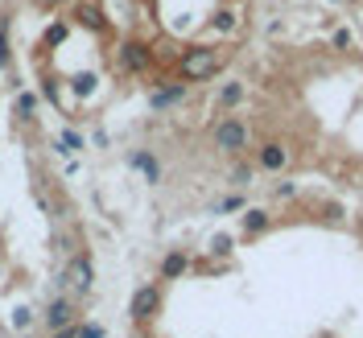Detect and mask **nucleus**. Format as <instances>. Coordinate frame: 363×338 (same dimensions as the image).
<instances>
[{
  "label": "nucleus",
  "instance_id": "nucleus-5",
  "mask_svg": "<svg viewBox=\"0 0 363 338\" xmlns=\"http://www.w3.org/2000/svg\"><path fill=\"white\" fill-rule=\"evenodd\" d=\"M161 314V285H140L128 301V317H133L136 326H145V322H153Z\"/></svg>",
  "mask_w": 363,
  "mask_h": 338
},
{
  "label": "nucleus",
  "instance_id": "nucleus-12",
  "mask_svg": "<svg viewBox=\"0 0 363 338\" xmlns=\"http://www.w3.org/2000/svg\"><path fill=\"white\" fill-rule=\"evenodd\" d=\"M186 269H190V256H186V252H169V256L161 260V281H178Z\"/></svg>",
  "mask_w": 363,
  "mask_h": 338
},
{
  "label": "nucleus",
  "instance_id": "nucleus-20",
  "mask_svg": "<svg viewBox=\"0 0 363 338\" xmlns=\"http://www.w3.org/2000/svg\"><path fill=\"white\" fill-rule=\"evenodd\" d=\"M33 112H38V95H17V116L29 120Z\"/></svg>",
  "mask_w": 363,
  "mask_h": 338
},
{
  "label": "nucleus",
  "instance_id": "nucleus-16",
  "mask_svg": "<svg viewBox=\"0 0 363 338\" xmlns=\"http://www.w3.org/2000/svg\"><path fill=\"white\" fill-rule=\"evenodd\" d=\"M79 149H83V136L79 133H58V153H79Z\"/></svg>",
  "mask_w": 363,
  "mask_h": 338
},
{
  "label": "nucleus",
  "instance_id": "nucleus-19",
  "mask_svg": "<svg viewBox=\"0 0 363 338\" xmlns=\"http://www.w3.org/2000/svg\"><path fill=\"white\" fill-rule=\"evenodd\" d=\"M13 62V50H9V25L0 21V70H9Z\"/></svg>",
  "mask_w": 363,
  "mask_h": 338
},
{
  "label": "nucleus",
  "instance_id": "nucleus-13",
  "mask_svg": "<svg viewBox=\"0 0 363 338\" xmlns=\"http://www.w3.org/2000/svg\"><path fill=\"white\" fill-rule=\"evenodd\" d=\"M240 103H244V83H240V79L223 83V91H219V108L231 112V108H240Z\"/></svg>",
  "mask_w": 363,
  "mask_h": 338
},
{
  "label": "nucleus",
  "instance_id": "nucleus-1",
  "mask_svg": "<svg viewBox=\"0 0 363 338\" xmlns=\"http://www.w3.org/2000/svg\"><path fill=\"white\" fill-rule=\"evenodd\" d=\"M219 67H223V54L215 45H190V50H182V58H178L182 83H206V79L219 74Z\"/></svg>",
  "mask_w": 363,
  "mask_h": 338
},
{
  "label": "nucleus",
  "instance_id": "nucleus-4",
  "mask_svg": "<svg viewBox=\"0 0 363 338\" xmlns=\"http://www.w3.org/2000/svg\"><path fill=\"white\" fill-rule=\"evenodd\" d=\"M116 62L124 74H145V70L153 67V50L145 42H136V38H124V42L116 45Z\"/></svg>",
  "mask_w": 363,
  "mask_h": 338
},
{
  "label": "nucleus",
  "instance_id": "nucleus-11",
  "mask_svg": "<svg viewBox=\"0 0 363 338\" xmlns=\"http://www.w3.org/2000/svg\"><path fill=\"white\" fill-rule=\"evenodd\" d=\"M240 223H244V235H248V240H256V235H264V231L272 227V219H269V210H260V206H248Z\"/></svg>",
  "mask_w": 363,
  "mask_h": 338
},
{
  "label": "nucleus",
  "instance_id": "nucleus-9",
  "mask_svg": "<svg viewBox=\"0 0 363 338\" xmlns=\"http://www.w3.org/2000/svg\"><path fill=\"white\" fill-rule=\"evenodd\" d=\"M42 317H45V326H50L54 334H58V330H70V326H74V305H70L67 297H54V301L45 305Z\"/></svg>",
  "mask_w": 363,
  "mask_h": 338
},
{
  "label": "nucleus",
  "instance_id": "nucleus-15",
  "mask_svg": "<svg viewBox=\"0 0 363 338\" xmlns=\"http://www.w3.org/2000/svg\"><path fill=\"white\" fill-rule=\"evenodd\" d=\"M235 25H240V17H235L231 9H223V13H215L211 29H215V33H235Z\"/></svg>",
  "mask_w": 363,
  "mask_h": 338
},
{
  "label": "nucleus",
  "instance_id": "nucleus-21",
  "mask_svg": "<svg viewBox=\"0 0 363 338\" xmlns=\"http://www.w3.org/2000/svg\"><path fill=\"white\" fill-rule=\"evenodd\" d=\"M74 91H79V95L95 91V74H79V79H74Z\"/></svg>",
  "mask_w": 363,
  "mask_h": 338
},
{
  "label": "nucleus",
  "instance_id": "nucleus-14",
  "mask_svg": "<svg viewBox=\"0 0 363 338\" xmlns=\"http://www.w3.org/2000/svg\"><path fill=\"white\" fill-rule=\"evenodd\" d=\"M235 210H240V215L248 210V203H244V194H240V190H235V194H227L223 203H215V215H235Z\"/></svg>",
  "mask_w": 363,
  "mask_h": 338
},
{
  "label": "nucleus",
  "instance_id": "nucleus-18",
  "mask_svg": "<svg viewBox=\"0 0 363 338\" xmlns=\"http://www.w3.org/2000/svg\"><path fill=\"white\" fill-rule=\"evenodd\" d=\"M248 181H252V165H248V161H240V165L231 169V186H235V190H244Z\"/></svg>",
  "mask_w": 363,
  "mask_h": 338
},
{
  "label": "nucleus",
  "instance_id": "nucleus-23",
  "mask_svg": "<svg viewBox=\"0 0 363 338\" xmlns=\"http://www.w3.org/2000/svg\"><path fill=\"white\" fill-rule=\"evenodd\" d=\"M62 38H67V25H50V33H45V45L62 42Z\"/></svg>",
  "mask_w": 363,
  "mask_h": 338
},
{
  "label": "nucleus",
  "instance_id": "nucleus-17",
  "mask_svg": "<svg viewBox=\"0 0 363 338\" xmlns=\"http://www.w3.org/2000/svg\"><path fill=\"white\" fill-rule=\"evenodd\" d=\"M231 252H235V240H231L227 231H219V235L211 240V256H231Z\"/></svg>",
  "mask_w": 363,
  "mask_h": 338
},
{
  "label": "nucleus",
  "instance_id": "nucleus-10",
  "mask_svg": "<svg viewBox=\"0 0 363 338\" xmlns=\"http://www.w3.org/2000/svg\"><path fill=\"white\" fill-rule=\"evenodd\" d=\"M128 165H133V169H140V174H145V181H153V186L161 181V161L153 157L149 149H136V153H128Z\"/></svg>",
  "mask_w": 363,
  "mask_h": 338
},
{
  "label": "nucleus",
  "instance_id": "nucleus-6",
  "mask_svg": "<svg viewBox=\"0 0 363 338\" xmlns=\"http://www.w3.org/2000/svg\"><path fill=\"white\" fill-rule=\"evenodd\" d=\"M289 165V145L285 140H264L256 149V169H269V174H281Z\"/></svg>",
  "mask_w": 363,
  "mask_h": 338
},
{
  "label": "nucleus",
  "instance_id": "nucleus-24",
  "mask_svg": "<svg viewBox=\"0 0 363 338\" xmlns=\"http://www.w3.org/2000/svg\"><path fill=\"white\" fill-rule=\"evenodd\" d=\"M330 45H335V50H347V45H351V33H347V29H335Z\"/></svg>",
  "mask_w": 363,
  "mask_h": 338
},
{
  "label": "nucleus",
  "instance_id": "nucleus-25",
  "mask_svg": "<svg viewBox=\"0 0 363 338\" xmlns=\"http://www.w3.org/2000/svg\"><path fill=\"white\" fill-rule=\"evenodd\" d=\"M294 194H297L294 181H281V186H277V198H294Z\"/></svg>",
  "mask_w": 363,
  "mask_h": 338
},
{
  "label": "nucleus",
  "instance_id": "nucleus-22",
  "mask_svg": "<svg viewBox=\"0 0 363 338\" xmlns=\"http://www.w3.org/2000/svg\"><path fill=\"white\" fill-rule=\"evenodd\" d=\"M29 322H33V310H25V305H21V310H13V326H21V330H25Z\"/></svg>",
  "mask_w": 363,
  "mask_h": 338
},
{
  "label": "nucleus",
  "instance_id": "nucleus-2",
  "mask_svg": "<svg viewBox=\"0 0 363 338\" xmlns=\"http://www.w3.org/2000/svg\"><path fill=\"white\" fill-rule=\"evenodd\" d=\"M248 140H252V133H248V120L244 116H223L215 124V149L227 153V157H240L248 149Z\"/></svg>",
  "mask_w": 363,
  "mask_h": 338
},
{
  "label": "nucleus",
  "instance_id": "nucleus-26",
  "mask_svg": "<svg viewBox=\"0 0 363 338\" xmlns=\"http://www.w3.org/2000/svg\"><path fill=\"white\" fill-rule=\"evenodd\" d=\"M79 338H104V326H79Z\"/></svg>",
  "mask_w": 363,
  "mask_h": 338
},
{
  "label": "nucleus",
  "instance_id": "nucleus-3",
  "mask_svg": "<svg viewBox=\"0 0 363 338\" xmlns=\"http://www.w3.org/2000/svg\"><path fill=\"white\" fill-rule=\"evenodd\" d=\"M62 285H70L79 297L91 293V285H95V260H91L87 252H74L67 260V269H62Z\"/></svg>",
  "mask_w": 363,
  "mask_h": 338
},
{
  "label": "nucleus",
  "instance_id": "nucleus-8",
  "mask_svg": "<svg viewBox=\"0 0 363 338\" xmlns=\"http://www.w3.org/2000/svg\"><path fill=\"white\" fill-rule=\"evenodd\" d=\"M186 91H190V83H157L153 95H149V108L153 112H165V108H174V103L186 99Z\"/></svg>",
  "mask_w": 363,
  "mask_h": 338
},
{
  "label": "nucleus",
  "instance_id": "nucleus-7",
  "mask_svg": "<svg viewBox=\"0 0 363 338\" xmlns=\"http://www.w3.org/2000/svg\"><path fill=\"white\" fill-rule=\"evenodd\" d=\"M74 21L83 25V29H91V33H104V29H108V13H104V4H99V0H79Z\"/></svg>",
  "mask_w": 363,
  "mask_h": 338
}]
</instances>
